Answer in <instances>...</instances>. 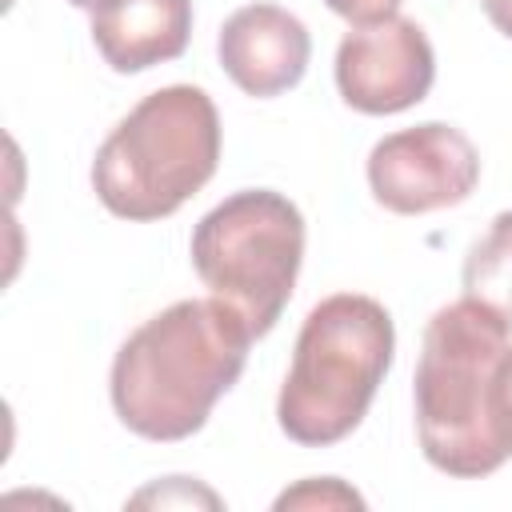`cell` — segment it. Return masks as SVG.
Instances as JSON below:
<instances>
[{
	"label": "cell",
	"mask_w": 512,
	"mask_h": 512,
	"mask_svg": "<svg viewBox=\"0 0 512 512\" xmlns=\"http://www.w3.org/2000/svg\"><path fill=\"white\" fill-rule=\"evenodd\" d=\"M436 52L424 28L408 16H384L344 32L336 48V88L364 116H396L428 96Z\"/></svg>",
	"instance_id": "obj_7"
},
{
	"label": "cell",
	"mask_w": 512,
	"mask_h": 512,
	"mask_svg": "<svg viewBox=\"0 0 512 512\" xmlns=\"http://www.w3.org/2000/svg\"><path fill=\"white\" fill-rule=\"evenodd\" d=\"M476 180L480 156L472 140L444 120L400 128L368 152V188L376 204L396 216H424L464 204Z\"/></svg>",
	"instance_id": "obj_6"
},
{
	"label": "cell",
	"mask_w": 512,
	"mask_h": 512,
	"mask_svg": "<svg viewBox=\"0 0 512 512\" xmlns=\"http://www.w3.org/2000/svg\"><path fill=\"white\" fill-rule=\"evenodd\" d=\"M68 4H76V8H88V12H96L104 0H68Z\"/></svg>",
	"instance_id": "obj_15"
},
{
	"label": "cell",
	"mask_w": 512,
	"mask_h": 512,
	"mask_svg": "<svg viewBox=\"0 0 512 512\" xmlns=\"http://www.w3.org/2000/svg\"><path fill=\"white\" fill-rule=\"evenodd\" d=\"M188 252L204 288L232 304L252 336H264L292 300L304 260V216L272 188H244L200 216Z\"/></svg>",
	"instance_id": "obj_5"
},
{
	"label": "cell",
	"mask_w": 512,
	"mask_h": 512,
	"mask_svg": "<svg viewBox=\"0 0 512 512\" xmlns=\"http://www.w3.org/2000/svg\"><path fill=\"white\" fill-rule=\"evenodd\" d=\"M220 164V116L204 88L148 92L100 144L92 188L120 220H164L192 200Z\"/></svg>",
	"instance_id": "obj_4"
},
{
	"label": "cell",
	"mask_w": 512,
	"mask_h": 512,
	"mask_svg": "<svg viewBox=\"0 0 512 512\" xmlns=\"http://www.w3.org/2000/svg\"><path fill=\"white\" fill-rule=\"evenodd\" d=\"M252 340L244 316L216 296L168 304L112 360L108 392L120 424L160 444L188 440L240 380Z\"/></svg>",
	"instance_id": "obj_2"
},
{
	"label": "cell",
	"mask_w": 512,
	"mask_h": 512,
	"mask_svg": "<svg viewBox=\"0 0 512 512\" xmlns=\"http://www.w3.org/2000/svg\"><path fill=\"white\" fill-rule=\"evenodd\" d=\"M480 8H484V16L492 20V28L512 40V0H480Z\"/></svg>",
	"instance_id": "obj_14"
},
{
	"label": "cell",
	"mask_w": 512,
	"mask_h": 512,
	"mask_svg": "<svg viewBox=\"0 0 512 512\" xmlns=\"http://www.w3.org/2000/svg\"><path fill=\"white\" fill-rule=\"evenodd\" d=\"M152 500H156V504H196V500H204L208 508H220V496L208 492V488H200V484H192L188 476H168L164 484H156V488L132 496V504H152Z\"/></svg>",
	"instance_id": "obj_12"
},
{
	"label": "cell",
	"mask_w": 512,
	"mask_h": 512,
	"mask_svg": "<svg viewBox=\"0 0 512 512\" xmlns=\"http://www.w3.org/2000/svg\"><path fill=\"white\" fill-rule=\"evenodd\" d=\"M464 296L512 324V212H500L464 256Z\"/></svg>",
	"instance_id": "obj_10"
},
{
	"label": "cell",
	"mask_w": 512,
	"mask_h": 512,
	"mask_svg": "<svg viewBox=\"0 0 512 512\" xmlns=\"http://www.w3.org/2000/svg\"><path fill=\"white\" fill-rule=\"evenodd\" d=\"M276 508H364V500L336 476H320V480H304V484L280 492Z\"/></svg>",
	"instance_id": "obj_11"
},
{
	"label": "cell",
	"mask_w": 512,
	"mask_h": 512,
	"mask_svg": "<svg viewBox=\"0 0 512 512\" xmlns=\"http://www.w3.org/2000/svg\"><path fill=\"white\" fill-rule=\"evenodd\" d=\"M416 436L432 468L488 476L512 456V324L480 300L444 304L416 360Z\"/></svg>",
	"instance_id": "obj_1"
},
{
	"label": "cell",
	"mask_w": 512,
	"mask_h": 512,
	"mask_svg": "<svg viewBox=\"0 0 512 512\" xmlns=\"http://www.w3.org/2000/svg\"><path fill=\"white\" fill-rule=\"evenodd\" d=\"M216 56L240 92L268 100L304 80L312 60V36L304 20L280 4H244L224 20L216 36Z\"/></svg>",
	"instance_id": "obj_8"
},
{
	"label": "cell",
	"mask_w": 512,
	"mask_h": 512,
	"mask_svg": "<svg viewBox=\"0 0 512 512\" xmlns=\"http://www.w3.org/2000/svg\"><path fill=\"white\" fill-rule=\"evenodd\" d=\"M192 36V0H104L92 12V44L112 72H144L176 60Z\"/></svg>",
	"instance_id": "obj_9"
},
{
	"label": "cell",
	"mask_w": 512,
	"mask_h": 512,
	"mask_svg": "<svg viewBox=\"0 0 512 512\" xmlns=\"http://www.w3.org/2000/svg\"><path fill=\"white\" fill-rule=\"evenodd\" d=\"M396 352V328L380 300L336 292L320 300L296 336L292 368L276 400L288 440L328 448L352 436L384 384Z\"/></svg>",
	"instance_id": "obj_3"
},
{
	"label": "cell",
	"mask_w": 512,
	"mask_h": 512,
	"mask_svg": "<svg viewBox=\"0 0 512 512\" xmlns=\"http://www.w3.org/2000/svg\"><path fill=\"white\" fill-rule=\"evenodd\" d=\"M336 16L352 20V24H372V20H384V16H396L404 0H324Z\"/></svg>",
	"instance_id": "obj_13"
}]
</instances>
